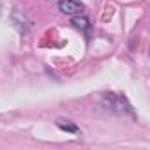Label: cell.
Wrapping results in <instances>:
<instances>
[{
    "label": "cell",
    "instance_id": "6da1fadb",
    "mask_svg": "<svg viewBox=\"0 0 150 150\" xmlns=\"http://www.w3.org/2000/svg\"><path fill=\"white\" fill-rule=\"evenodd\" d=\"M103 104L106 106V110H111L115 113H120V115H127L129 113V115H132L131 104H129V101L124 96H113V94H110V96L104 97Z\"/></svg>",
    "mask_w": 150,
    "mask_h": 150
},
{
    "label": "cell",
    "instance_id": "7a4b0ae2",
    "mask_svg": "<svg viewBox=\"0 0 150 150\" xmlns=\"http://www.w3.org/2000/svg\"><path fill=\"white\" fill-rule=\"evenodd\" d=\"M58 9L64 13V14H69V16H78L81 14L83 11V6L76 0H58Z\"/></svg>",
    "mask_w": 150,
    "mask_h": 150
},
{
    "label": "cell",
    "instance_id": "3957f363",
    "mask_svg": "<svg viewBox=\"0 0 150 150\" xmlns=\"http://www.w3.org/2000/svg\"><path fill=\"white\" fill-rule=\"evenodd\" d=\"M57 127L62 129V131H67V132H74V134L80 132V127L76 124H72L71 120H64V118H58L57 120Z\"/></svg>",
    "mask_w": 150,
    "mask_h": 150
},
{
    "label": "cell",
    "instance_id": "277c9868",
    "mask_svg": "<svg viewBox=\"0 0 150 150\" xmlns=\"http://www.w3.org/2000/svg\"><path fill=\"white\" fill-rule=\"evenodd\" d=\"M72 25L76 27V28H80V30H87V28H90V23H88V20L85 18V16H74L72 18Z\"/></svg>",
    "mask_w": 150,
    "mask_h": 150
}]
</instances>
